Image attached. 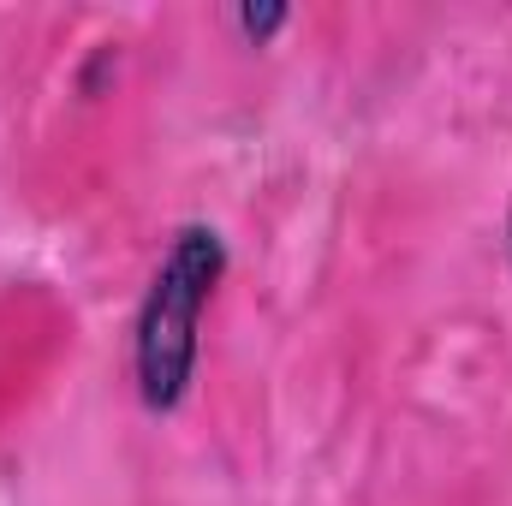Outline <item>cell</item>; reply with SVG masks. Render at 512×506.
<instances>
[{"mask_svg": "<svg viewBox=\"0 0 512 506\" xmlns=\"http://www.w3.org/2000/svg\"><path fill=\"white\" fill-rule=\"evenodd\" d=\"M221 262H227V251L209 227H185L149 280V298L137 316V387H143L149 411H173L191 387L197 322H203V304L221 280Z\"/></svg>", "mask_w": 512, "mask_h": 506, "instance_id": "cell-1", "label": "cell"}]
</instances>
